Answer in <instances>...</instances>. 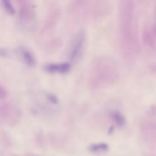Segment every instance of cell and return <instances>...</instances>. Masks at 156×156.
Masks as SVG:
<instances>
[{
	"label": "cell",
	"instance_id": "7a4b0ae2",
	"mask_svg": "<svg viewBox=\"0 0 156 156\" xmlns=\"http://www.w3.org/2000/svg\"><path fill=\"white\" fill-rule=\"evenodd\" d=\"M83 41H84V36L83 35H81L77 38L76 43H75L74 46L73 48V49L71 51V57L73 59L77 57V55H79V52L82 50Z\"/></svg>",
	"mask_w": 156,
	"mask_h": 156
},
{
	"label": "cell",
	"instance_id": "5b68a950",
	"mask_svg": "<svg viewBox=\"0 0 156 156\" xmlns=\"http://www.w3.org/2000/svg\"><path fill=\"white\" fill-rule=\"evenodd\" d=\"M111 116L115 122L116 124V125L120 127L123 126L124 125L126 121L125 118L119 112H113L112 113Z\"/></svg>",
	"mask_w": 156,
	"mask_h": 156
},
{
	"label": "cell",
	"instance_id": "3957f363",
	"mask_svg": "<svg viewBox=\"0 0 156 156\" xmlns=\"http://www.w3.org/2000/svg\"><path fill=\"white\" fill-rule=\"evenodd\" d=\"M20 55L23 61L29 66H33L35 65V60L31 54V52L25 49H21L20 50Z\"/></svg>",
	"mask_w": 156,
	"mask_h": 156
},
{
	"label": "cell",
	"instance_id": "8992f818",
	"mask_svg": "<svg viewBox=\"0 0 156 156\" xmlns=\"http://www.w3.org/2000/svg\"><path fill=\"white\" fill-rule=\"evenodd\" d=\"M1 4L4 10L10 15H13L15 13V9L10 0H1Z\"/></svg>",
	"mask_w": 156,
	"mask_h": 156
},
{
	"label": "cell",
	"instance_id": "ba28073f",
	"mask_svg": "<svg viewBox=\"0 0 156 156\" xmlns=\"http://www.w3.org/2000/svg\"><path fill=\"white\" fill-rule=\"evenodd\" d=\"M48 98L49 99L52 101L53 103H56L57 102V99L56 98H55L53 95H51V94H49L48 95Z\"/></svg>",
	"mask_w": 156,
	"mask_h": 156
},
{
	"label": "cell",
	"instance_id": "52a82bcc",
	"mask_svg": "<svg viewBox=\"0 0 156 156\" xmlns=\"http://www.w3.org/2000/svg\"><path fill=\"white\" fill-rule=\"evenodd\" d=\"M6 96V91L5 90L0 86V99H4Z\"/></svg>",
	"mask_w": 156,
	"mask_h": 156
},
{
	"label": "cell",
	"instance_id": "6da1fadb",
	"mask_svg": "<svg viewBox=\"0 0 156 156\" xmlns=\"http://www.w3.org/2000/svg\"><path fill=\"white\" fill-rule=\"evenodd\" d=\"M44 69L49 73H58L65 74L70 69V66L67 63H52L48 64L44 66Z\"/></svg>",
	"mask_w": 156,
	"mask_h": 156
},
{
	"label": "cell",
	"instance_id": "277c9868",
	"mask_svg": "<svg viewBox=\"0 0 156 156\" xmlns=\"http://www.w3.org/2000/svg\"><path fill=\"white\" fill-rule=\"evenodd\" d=\"M108 146L105 143H98L93 144L89 147V150L93 152H101L107 151Z\"/></svg>",
	"mask_w": 156,
	"mask_h": 156
}]
</instances>
